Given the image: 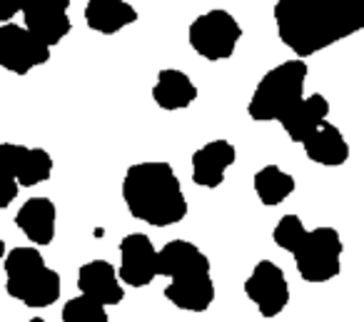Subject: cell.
Masks as SVG:
<instances>
[{
  "mask_svg": "<svg viewBox=\"0 0 364 322\" xmlns=\"http://www.w3.org/2000/svg\"><path fill=\"white\" fill-rule=\"evenodd\" d=\"M272 16L282 46L304 61L364 31V0H277Z\"/></svg>",
  "mask_w": 364,
  "mask_h": 322,
  "instance_id": "cell-1",
  "label": "cell"
},
{
  "mask_svg": "<svg viewBox=\"0 0 364 322\" xmlns=\"http://www.w3.org/2000/svg\"><path fill=\"white\" fill-rule=\"evenodd\" d=\"M122 200L135 220L150 227H170L188 217V197L175 167L165 160H145L127 167Z\"/></svg>",
  "mask_w": 364,
  "mask_h": 322,
  "instance_id": "cell-2",
  "label": "cell"
},
{
  "mask_svg": "<svg viewBox=\"0 0 364 322\" xmlns=\"http://www.w3.org/2000/svg\"><path fill=\"white\" fill-rule=\"evenodd\" d=\"M3 270H6V292L31 310H43L60 300V275L48 267L46 257L36 245L13 247L3 257Z\"/></svg>",
  "mask_w": 364,
  "mask_h": 322,
  "instance_id": "cell-3",
  "label": "cell"
},
{
  "mask_svg": "<svg viewBox=\"0 0 364 322\" xmlns=\"http://www.w3.org/2000/svg\"><path fill=\"white\" fill-rule=\"evenodd\" d=\"M307 73L309 68L302 58L269 68L250 98L247 115L255 123H282L304 100Z\"/></svg>",
  "mask_w": 364,
  "mask_h": 322,
  "instance_id": "cell-4",
  "label": "cell"
},
{
  "mask_svg": "<svg viewBox=\"0 0 364 322\" xmlns=\"http://www.w3.org/2000/svg\"><path fill=\"white\" fill-rule=\"evenodd\" d=\"M342 237L334 227L319 225L309 230L299 250L294 252V267L309 285H322L342 272Z\"/></svg>",
  "mask_w": 364,
  "mask_h": 322,
  "instance_id": "cell-5",
  "label": "cell"
},
{
  "mask_svg": "<svg viewBox=\"0 0 364 322\" xmlns=\"http://www.w3.org/2000/svg\"><path fill=\"white\" fill-rule=\"evenodd\" d=\"M242 38V28L235 21V16L223 8L198 16L188 28V43L200 58L208 63L228 61L237 51V43Z\"/></svg>",
  "mask_w": 364,
  "mask_h": 322,
  "instance_id": "cell-6",
  "label": "cell"
},
{
  "mask_svg": "<svg viewBox=\"0 0 364 322\" xmlns=\"http://www.w3.org/2000/svg\"><path fill=\"white\" fill-rule=\"evenodd\" d=\"M50 61V46L43 43L33 31L18 23L0 26V68L13 76H28Z\"/></svg>",
  "mask_w": 364,
  "mask_h": 322,
  "instance_id": "cell-7",
  "label": "cell"
},
{
  "mask_svg": "<svg viewBox=\"0 0 364 322\" xmlns=\"http://www.w3.org/2000/svg\"><path fill=\"white\" fill-rule=\"evenodd\" d=\"M245 295L264 320L282 315L289 305V282L284 270L272 260H259L245 280Z\"/></svg>",
  "mask_w": 364,
  "mask_h": 322,
  "instance_id": "cell-8",
  "label": "cell"
},
{
  "mask_svg": "<svg viewBox=\"0 0 364 322\" xmlns=\"http://www.w3.org/2000/svg\"><path fill=\"white\" fill-rule=\"evenodd\" d=\"M120 280L127 287H147L160 275V250L145 232H130L120 240Z\"/></svg>",
  "mask_w": 364,
  "mask_h": 322,
  "instance_id": "cell-9",
  "label": "cell"
},
{
  "mask_svg": "<svg viewBox=\"0 0 364 322\" xmlns=\"http://www.w3.org/2000/svg\"><path fill=\"white\" fill-rule=\"evenodd\" d=\"M0 165H3V175H13L21 182V187H36L50 180L55 162H53L50 152L43 147L3 142L0 145Z\"/></svg>",
  "mask_w": 364,
  "mask_h": 322,
  "instance_id": "cell-10",
  "label": "cell"
},
{
  "mask_svg": "<svg viewBox=\"0 0 364 322\" xmlns=\"http://www.w3.org/2000/svg\"><path fill=\"white\" fill-rule=\"evenodd\" d=\"M237 160V147L230 140H210L193 152V182L205 190H215L225 182V172Z\"/></svg>",
  "mask_w": 364,
  "mask_h": 322,
  "instance_id": "cell-11",
  "label": "cell"
},
{
  "mask_svg": "<svg viewBox=\"0 0 364 322\" xmlns=\"http://www.w3.org/2000/svg\"><path fill=\"white\" fill-rule=\"evenodd\" d=\"M125 282L120 280V272L107 260H90L77 270V290L92 300L102 302L105 307L120 305L125 300Z\"/></svg>",
  "mask_w": 364,
  "mask_h": 322,
  "instance_id": "cell-12",
  "label": "cell"
},
{
  "mask_svg": "<svg viewBox=\"0 0 364 322\" xmlns=\"http://www.w3.org/2000/svg\"><path fill=\"white\" fill-rule=\"evenodd\" d=\"M213 262L210 257L190 240H170L160 247V275L167 280H185V277L210 275Z\"/></svg>",
  "mask_w": 364,
  "mask_h": 322,
  "instance_id": "cell-13",
  "label": "cell"
},
{
  "mask_svg": "<svg viewBox=\"0 0 364 322\" xmlns=\"http://www.w3.org/2000/svg\"><path fill=\"white\" fill-rule=\"evenodd\" d=\"M16 225L36 247H46L55 240L58 207L50 197H31L21 205Z\"/></svg>",
  "mask_w": 364,
  "mask_h": 322,
  "instance_id": "cell-14",
  "label": "cell"
},
{
  "mask_svg": "<svg viewBox=\"0 0 364 322\" xmlns=\"http://www.w3.org/2000/svg\"><path fill=\"white\" fill-rule=\"evenodd\" d=\"M200 90L193 83L188 73L177 71V68H165L157 73V80L152 85V100L157 108L167 113L175 110H188L195 100H198Z\"/></svg>",
  "mask_w": 364,
  "mask_h": 322,
  "instance_id": "cell-15",
  "label": "cell"
},
{
  "mask_svg": "<svg viewBox=\"0 0 364 322\" xmlns=\"http://www.w3.org/2000/svg\"><path fill=\"white\" fill-rule=\"evenodd\" d=\"M215 280L213 275L185 277V280H170L162 290L165 300L172 307L185 312H205L215 302Z\"/></svg>",
  "mask_w": 364,
  "mask_h": 322,
  "instance_id": "cell-16",
  "label": "cell"
},
{
  "mask_svg": "<svg viewBox=\"0 0 364 322\" xmlns=\"http://www.w3.org/2000/svg\"><path fill=\"white\" fill-rule=\"evenodd\" d=\"M137 11L127 0H87L85 26L100 36H115L122 28L137 23Z\"/></svg>",
  "mask_w": 364,
  "mask_h": 322,
  "instance_id": "cell-17",
  "label": "cell"
},
{
  "mask_svg": "<svg viewBox=\"0 0 364 322\" xmlns=\"http://www.w3.org/2000/svg\"><path fill=\"white\" fill-rule=\"evenodd\" d=\"M304 155L322 167H339L349 160V142L344 140L342 130L332 123H322L307 140L302 142Z\"/></svg>",
  "mask_w": 364,
  "mask_h": 322,
  "instance_id": "cell-18",
  "label": "cell"
},
{
  "mask_svg": "<svg viewBox=\"0 0 364 322\" xmlns=\"http://www.w3.org/2000/svg\"><path fill=\"white\" fill-rule=\"evenodd\" d=\"M327 115H329V100L322 93H314V95L304 98L279 125H282L284 135H287L289 140L302 145L322 123H327Z\"/></svg>",
  "mask_w": 364,
  "mask_h": 322,
  "instance_id": "cell-19",
  "label": "cell"
},
{
  "mask_svg": "<svg viewBox=\"0 0 364 322\" xmlns=\"http://www.w3.org/2000/svg\"><path fill=\"white\" fill-rule=\"evenodd\" d=\"M252 187L257 200L264 207H277L292 195L297 185H294V177L289 172H284L279 165H264L255 172Z\"/></svg>",
  "mask_w": 364,
  "mask_h": 322,
  "instance_id": "cell-20",
  "label": "cell"
},
{
  "mask_svg": "<svg viewBox=\"0 0 364 322\" xmlns=\"http://www.w3.org/2000/svg\"><path fill=\"white\" fill-rule=\"evenodd\" d=\"M23 26L33 31L43 43L50 48L60 46L73 31V21L68 13H38V16H23Z\"/></svg>",
  "mask_w": 364,
  "mask_h": 322,
  "instance_id": "cell-21",
  "label": "cell"
},
{
  "mask_svg": "<svg viewBox=\"0 0 364 322\" xmlns=\"http://www.w3.org/2000/svg\"><path fill=\"white\" fill-rule=\"evenodd\" d=\"M60 317H63V322H110L107 307L87 295L70 297V300L63 305Z\"/></svg>",
  "mask_w": 364,
  "mask_h": 322,
  "instance_id": "cell-22",
  "label": "cell"
},
{
  "mask_svg": "<svg viewBox=\"0 0 364 322\" xmlns=\"http://www.w3.org/2000/svg\"><path fill=\"white\" fill-rule=\"evenodd\" d=\"M307 235H309V230H307V225L299 220V215L279 217V222L274 225V230H272L274 245L282 247V250L289 252V255H294V252L299 250V245H302Z\"/></svg>",
  "mask_w": 364,
  "mask_h": 322,
  "instance_id": "cell-23",
  "label": "cell"
},
{
  "mask_svg": "<svg viewBox=\"0 0 364 322\" xmlns=\"http://www.w3.org/2000/svg\"><path fill=\"white\" fill-rule=\"evenodd\" d=\"M73 0H23L21 16H38V13H68Z\"/></svg>",
  "mask_w": 364,
  "mask_h": 322,
  "instance_id": "cell-24",
  "label": "cell"
},
{
  "mask_svg": "<svg viewBox=\"0 0 364 322\" xmlns=\"http://www.w3.org/2000/svg\"><path fill=\"white\" fill-rule=\"evenodd\" d=\"M21 195V182L16 180L13 175H3V192H0V207L6 210L11 207V202Z\"/></svg>",
  "mask_w": 364,
  "mask_h": 322,
  "instance_id": "cell-25",
  "label": "cell"
},
{
  "mask_svg": "<svg viewBox=\"0 0 364 322\" xmlns=\"http://www.w3.org/2000/svg\"><path fill=\"white\" fill-rule=\"evenodd\" d=\"M23 13V0H0V21L11 23L13 16Z\"/></svg>",
  "mask_w": 364,
  "mask_h": 322,
  "instance_id": "cell-26",
  "label": "cell"
},
{
  "mask_svg": "<svg viewBox=\"0 0 364 322\" xmlns=\"http://www.w3.org/2000/svg\"><path fill=\"white\" fill-rule=\"evenodd\" d=\"M28 322H46V320H43V317L38 315V317H31V320H28Z\"/></svg>",
  "mask_w": 364,
  "mask_h": 322,
  "instance_id": "cell-27",
  "label": "cell"
}]
</instances>
